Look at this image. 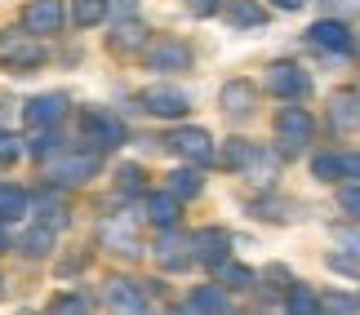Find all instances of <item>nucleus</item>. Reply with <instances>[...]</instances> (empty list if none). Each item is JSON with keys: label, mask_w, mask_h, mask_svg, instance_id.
I'll list each match as a JSON object with an SVG mask.
<instances>
[{"label": "nucleus", "mask_w": 360, "mask_h": 315, "mask_svg": "<svg viewBox=\"0 0 360 315\" xmlns=\"http://www.w3.org/2000/svg\"><path fill=\"white\" fill-rule=\"evenodd\" d=\"M98 240H103V249H107V253H120V257H138V253H143V240H138V231H134V222H129V213H112V217H103Z\"/></svg>", "instance_id": "13"}, {"label": "nucleus", "mask_w": 360, "mask_h": 315, "mask_svg": "<svg viewBox=\"0 0 360 315\" xmlns=\"http://www.w3.org/2000/svg\"><path fill=\"white\" fill-rule=\"evenodd\" d=\"M321 5H325L329 18H342V22L360 18V0H321Z\"/></svg>", "instance_id": "38"}, {"label": "nucleus", "mask_w": 360, "mask_h": 315, "mask_svg": "<svg viewBox=\"0 0 360 315\" xmlns=\"http://www.w3.org/2000/svg\"><path fill=\"white\" fill-rule=\"evenodd\" d=\"M22 213H32V196L13 182H0V222H18Z\"/></svg>", "instance_id": "27"}, {"label": "nucleus", "mask_w": 360, "mask_h": 315, "mask_svg": "<svg viewBox=\"0 0 360 315\" xmlns=\"http://www.w3.org/2000/svg\"><path fill=\"white\" fill-rule=\"evenodd\" d=\"M103 169V152L94 147H63L58 156L45 160V177L53 187H85L89 177H98Z\"/></svg>", "instance_id": "1"}, {"label": "nucleus", "mask_w": 360, "mask_h": 315, "mask_svg": "<svg viewBox=\"0 0 360 315\" xmlns=\"http://www.w3.org/2000/svg\"><path fill=\"white\" fill-rule=\"evenodd\" d=\"M271 5H276V9H285V13H294V9L307 5V0H271Z\"/></svg>", "instance_id": "43"}, {"label": "nucleus", "mask_w": 360, "mask_h": 315, "mask_svg": "<svg viewBox=\"0 0 360 315\" xmlns=\"http://www.w3.org/2000/svg\"><path fill=\"white\" fill-rule=\"evenodd\" d=\"M347 53H352V58H356V67H360V36H352V49H347Z\"/></svg>", "instance_id": "45"}, {"label": "nucleus", "mask_w": 360, "mask_h": 315, "mask_svg": "<svg viewBox=\"0 0 360 315\" xmlns=\"http://www.w3.org/2000/svg\"><path fill=\"white\" fill-rule=\"evenodd\" d=\"M267 93H276V98H285V102H298V98L311 93V76L302 72L298 62L281 58V62L267 67Z\"/></svg>", "instance_id": "8"}, {"label": "nucleus", "mask_w": 360, "mask_h": 315, "mask_svg": "<svg viewBox=\"0 0 360 315\" xmlns=\"http://www.w3.org/2000/svg\"><path fill=\"white\" fill-rule=\"evenodd\" d=\"M0 67L13 76H27L36 67H45V45L32 36V32H0Z\"/></svg>", "instance_id": "3"}, {"label": "nucleus", "mask_w": 360, "mask_h": 315, "mask_svg": "<svg viewBox=\"0 0 360 315\" xmlns=\"http://www.w3.org/2000/svg\"><path fill=\"white\" fill-rule=\"evenodd\" d=\"M143 164H120V169H116V191H120V196H143Z\"/></svg>", "instance_id": "34"}, {"label": "nucleus", "mask_w": 360, "mask_h": 315, "mask_svg": "<svg viewBox=\"0 0 360 315\" xmlns=\"http://www.w3.org/2000/svg\"><path fill=\"white\" fill-rule=\"evenodd\" d=\"M325 267H329V271H338V276H352V280H360V253L334 249V253L325 257Z\"/></svg>", "instance_id": "36"}, {"label": "nucleus", "mask_w": 360, "mask_h": 315, "mask_svg": "<svg viewBox=\"0 0 360 315\" xmlns=\"http://www.w3.org/2000/svg\"><path fill=\"white\" fill-rule=\"evenodd\" d=\"M32 209H36V222H45V227H53V231H63L67 222H72V209H67V200L58 196V187H45L40 196H32Z\"/></svg>", "instance_id": "21"}, {"label": "nucleus", "mask_w": 360, "mask_h": 315, "mask_svg": "<svg viewBox=\"0 0 360 315\" xmlns=\"http://www.w3.org/2000/svg\"><path fill=\"white\" fill-rule=\"evenodd\" d=\"M218 107H223L231 120L258 116V89H254V80H227V85L218 89Z\"/></svg>", "instance_id": "15"}, {"label": "nucleus", "mask_w": 360, "mask_h": 315, "mask_svg": "<svg viewBox=\"0 0 360 315\" xmlns=\"http://www.w3.org/2000/svg\"><path fill=\"white\" fill-rule=\"evenodd\" d=\"M94 302L85 293H53V302H49V311H67V315H80V311H89Z\"/></svg>", "instance_id": "37"}, {"label": "nucleus", "mask_w": 360, "mask_h": 315, "mask_svg": "<svg viewBox=\"0 0 360 315\" xmlns=\"http://www.w3.org/2000/svg\"><path fill=\"white\" fill-rule=\"evenodd\" d=\"M22 152H27V142L18 138V133L0 129V169H13V164L22 160Z\"/></svg>", "instance_id": "35"}, {"label": "nucleus", "mask_w": 360, "mask_h": 315, "mask_svg": "<svg viewBox=\"0 0 360 315\" xmlns=\"http://www.w3.org/2000/svg\"><path fill=\"white\" fill-rule=\"evenodd\" d=\"M151 253H156L160 271H169V276H178V271H187V267H196V249H191V236H183L178 227H165Z\"/></svg>", "instance_id": "9"}, {"label": "nucleus", "mask_w": 360, "mask_h": 315, "mask_svg": "<svg viewBox=\"0 0 360 315\" xmlns=\"http://www.w3.org/2000/svg\"><path fill=\"white\" fill-rule=\"evenodd\" d=\"M80 138H85V147H94V152H120L124 138H129V129H124V120L116 112H107V107H85V112H80Z\"/></svg>", "instance_id": "2"}, {"label": "nucleus", "mask_w": 360, "mask_h": 315, "mask_svg": "<svg viewBox=\"0 0 360 315\" xmlns=\"http://www.w3.org/2000/svg\"><path fill=\"white\" fill-rule=\"evenodd\" d=\"M143 217L151 227H160V231L178 227V217H183V200H178L169 187H165V191H147V196H143Z\"/></svg>", "instance_id": "18"}, {"label": "nucleus", "mask_w": 360, "mask_h": 315, "mask_svg": "<svg viewBox=\"0 0 360 315\" xmlns=\"http://www.w3.org/2000/svg\"><path fill=\"white\" fill-rule=\"evenodd\" d=\"M311 133H316V120H311V112L307 107H281L276 112V138H281V152L285 156H298L302 147L311 142Z\"/></svg>", "instance_id": "6"}, {"label": "nucleus", "mask_w": 360, "mask_h": 315, "mask_svg": "<svg viewBox=\"0 0 360 315\" xmlns=\"http://www.w3.org/2000/svg\"><path fill=\"white\" fill-rule=\"evenodd\" d=\"M147 27L138 22V18H120L116 27H112V36H107V49L116 53V58H134V53H143L147 49Z\"/></svg>", "instance_id": "19"}, {"label": "nucleus", "mask_w": 360, "mask_h": 315, "mask_svg": "<svg viewBox=\"0 0 360 315\" xmlns=\"http://www.w3.org/2000/svg\"><path fill=\"white\" fill-rule=\"evenodd\" d=\"M67 107H72V98H67L63 89L36 93V98L22 102V125H27V129H53V125L67 116Z\"/></svg>", "instance_id": "11"}, {"label": "nucleus", "mask_w": 360, "mask_h": 315, "mask_svg": "<svg viewBox=\"0 0 360 315\" xmlns=\"http://www.w3.org/2000/svg\"><path fill=\"white\" fill-rule=\"evenodd\" d=\"M138 0H107V13H116V18H134Z\"/></svg>", "instance_id": "42"}, {"label": "nucleus", "mask_w": 360, "mask_h": 315, "mask_svg": "<svg viewBox=\"0 0 360 315\" xmlns=\"http://www.w3.org/2000/svg\"><path fill=\"white\" fill-rule=\"evenodd\" d=\"M165 147H169L178 160L200 164V169L218 160V147H214V138H210V129H200V125H178V129H169Z\"/></svg>", "instance_id": "4"}, {"label": "nucleus", "mask_w": 360, "mask_h": 315, "mask_svg": "<svg viewBox=\"0 0 360 315\" xmlns=\"http://www.w3.org/2000/svg\"><path fill=\"white\" fill-rule=\"evenodd\" d=\"M183 311H200V315H223V311H231V293L223 289V284H196V289L187 293Z\"/></svg>", "instance_id": "23"}, {"label": "nucleus", "mask_w": 360, "mask_h": 315, "mask_svg": "<svg viewBox=\"0 0 360 315\" xmlns=\"http://www.w3.org/2000/svg\"><path fill=\"white\" fill-rule=\"evenodd\" d=\"M107 18V0H72V22L76 27H98Z\"/></svg>", "instance_id": "32"}, {"label": "nucleus", "mask_w": 360, "mask_h": 315, "mask_svg": "<svg viewBox=\"0 0 360 315\" xmlns=\"http://www.w3.org/2000/svg\"><path fill=\"white\" fill-rule=\"evenodd\" d=\"M187 13L191 18H214V13H223V0H187Z\"/></svg>", "instance_id": "40"}, {"label": "nucleus", "mask_w": 360, "mask_h": 315, "mask_svg": "<svg viewBox=\"0 0 360 315\" xmlns=\"http://www.w3.org/2000/svg\"><path fill=\"white\" fill-rule=\"evenodd\" d=\"M338 204H342V213H347V217H356V222H360V182H347V187H342Z\"/></svg>", "instance_id": "39"}, {"label": "nucleus", "mask_w": 360, "mask_h": 315, "mask_svg": "<svg viewBox=\"0 0 360 315\" xmlns=\"http://www.w3.org/2000/svg\"><path fill=\"white\" fill-rule=\"evenodd\" d=\"M329 129L334 133H356L360 129V89H334L329 93Z\"/></svg>", "instance_id": "16"}, {"label": "nucleus", "mask_w": 360, "mask_h": 315, "mask_svg": "<svg viewBox=\"0 0 360 315\" xmlns=\"http://www.w3.org/2000/svg\"><path fill=\"white\" fill-rule=\"evenodd\" d=\"M63 27H67V0H27L22 5V32L58 36Z\"/></svg>", "instance_id": "10"}, {"label": "nucleus", "mask_w": 360, "mask_h": 315, "mask_svg": "<svg viewBox=\"0 0 360 315\" xmlns=\"http://www.w3.org/2000/svg\"><path fill=\"white\" fill-rule=\"evenodd\" d=\"M138 107H143L147 116H156V120H183L191 112V98L183 89H174V85H147L138 93Z\"/></svg>", "instance_id": "7"}, {"label": "nucleus", "mask_w": 360, "mask_h": 315, "mask_svg": "<svg viewBox=\"0 0 360 315\" xmlns=\"http://www.w3.org/2000/svg\"><path fill=\"white\" fill-rule=\"evenodd\" d=\"M254 280H258V271H249V267H240V262H231V257H227L223 267H218V284H223L227 293H249V289H254Z\"/></svg>", "instance_id": "28"}, {"label": "nucleus", "mask_w": 360, "mask_h": 315, "mask_svg": "<svg viewBox=\"0 0 360 315\" xmlns=\"http://www.w3.org/2000/svg\"><path fill=\"white\" fill-rule=\"evenodd\" d=\"M143 62H147V72H165V76L191 72V45L178 36H156V40H147Z\"/></svg>", "instance_id": "5"}, {"label": "nucleus", "mask_w": 360, "mask_h": 315, "mask_svg": "<svg viewBox=\"0 0 360 315\" xmlns=\"http://www.w3.org/2000/svg\"><path fill=\"white\" fill-rule=\"evenodd\" d=\"M53 236H58V231H53V227L36 222V227H27L22 236L13 240V249H18L22 257H49V253H53Z\"/></svg>", "instance_id": "25"}, {"label": "nucleus", "mask_w": 360, "mask_h": 315, "mask_svg": "<svg viewBox=\"0 0 360 315\" xmlns=\"http://www.w3.org/2000/svg\"><path fill=\"white\" fill-rule=\"evenodd\" d=\"M107 307L112 311H147L151 307V297H147V289L138 280H124V276H116V280H107Z\"/></svg>", "instance_id": "20"}, {"label": "nucleus", "mask_w": 360, "mask_h": 315, "mask_svg": "<svg viewBox=\"0 0 360 315\" xmlns=\"http://www.w3.org/2000/svg\"><path fill=\"white\" fill-rule=\"evenodd\" d=\"M165 187H169L178 200H196L200 191H205V173H200V164H183V169L165 173Z\"/></svg>", "instance_id": "26"}, {"label": "nucleus", "mask_w": 360, "mask_h": 315, "mask_svg": "<svg viewBox=\"0 0 360 315\" xmlns=\"http://www.w3.org/2000/svg\"><path fill=\"white\" fill-rule=\"evenodd\" d=\"M254 147H258V142H249V138H227L223 152H218V164H223V169H231V173H240L245 164H249V156H254Z\"/></svg>", "instance_id": "29"}, {"label": "nucleus", "mask_w": 360, "mask_h": 315, "mask_svg": "<svg viewBox=\"0 0 360 315\" xmlns=\"http://www.w3.org/2000/svg\"><path fill=\"white\" fill-rule=\"evenodd\" d=\"M249 209H254V217H262V222H289V217H294V200H254L249 204Z\"/></svg>", "instance_id": "31"}, {"label": "nucleus", "mask_w": 360, "mask_h": 315, "mask_svg": "<svg viewBox=\"0 0 360 315\" xmlns=\"http://www.w3.org/2000/svg\"><path fill=\"white\" fill-rule=\"evenodd\" d=\"M356 302H360V297H356Z\"/></svg>", "instance_id": "47"}, {"label": "nucleus", "mask_w": 360, "mask_h": 315, "mask_svg": "<svg viewBox=\"0 0 360 315\" xmlns=\"http://www.w3.org/2000/svg\"><path fill=\"white\" fill-rule=\"evenodd\" d=\"M191 249H196V262L200 267H223L231 257V231L227 227H200L196 236H191Z\"/></svg>", "instance_id": "14"}, {"label": "nucleus", "mask_w": 360, "mask_h": 315, "mask_svg": "<svg viewBox=\"0 0 360 315\" xmlns=\"http://www.w3.org/2000/svg\"><path fill=\"white\" fill-rule=\"evenodd\" d=\"M276 173H281V156H271L267 147H254V156H249V164L240 169V177H249L254 187H271Z\"/></svg>", "instance_id": "24"}, {"label": "nucleus", "mask_w": 360, "mask_h": 315, "mask_svg": "<svg viewBox=\"0 0 360 315\" xmlns=\"http://www.w3.org/2000/svg\"><path fill=\"white\" fill-rule=\"evenodd\" d=\"M0 293H5V276H0Z\"/></svg>", "instance_id": "46"}, {"label": "nucleus", "mask_w": 360, "mask_h": 315, "mask_svg": "<svg viewBox=\"0 0 360 315\" xmlns=\"http://www.w3.org/2000/svg\"><path fill=\"white\" fill-rule=\"evenodd\" d=\"M311 177L325 182V187H342V182H352V177H360V156H352V152H321V156H311Z\"/></svg>", "instance_id": "12"}, {"label": "nucleus", "mask_w": 360, "mask_h": 315, "mask_svg": "<svg viewBox=\"0 0 360 315\" xmlns=\"http://www.w3.org/2000/svg\"><path fill=\"white\" fill-rule=\"evenodd\" d=\"M58 152H63V138L53 129H36V138L27 142V156H36L40 164H45L49 156H58Z\"/></svg>", "instance_id": "33"}, {"label": "nucleus", "mask_w": 360, "mask_h": 315, "mask_svg": "<svg viewBox=\"0 0 360 315\" xmlns=\"http://www.w3.org/2000/svg\"><path fill=\"white\" fill-rule=\"evenodd\" d=\"M285 311H289V315H316V311H321V297H316L307 284H294V280H289V289H285Z\"/></svg>", "instance_id": "30"}, {"label": "nucleus", "mask_w": 360, "mask_h": 315, "mask_svg": "<svg viewBox=\"0 0 360 315\" xmlns=\"http://www.w3.org/2000/svg\"><path fill=\"white\" fill-rule=\"evenodd\" d=\"M360 302L356 297H342V293H329V297H321V311H356Z\"/></svg>", "instance_id": "41"}, {"label": "nucleus", "mask_w": 360, "mask_h": 315, "mask_svg": "<svg viewBox=\"0 0 360 315\" xmlns=\"http://www.w3.org/2000/svg\"><path fill=\"white\" fill-rule=\"evenodd\" d=\"M13 249V240H9V231H5V222H0V253H9Z\"/></svg>", "instance_id": "44"}, {"label": "nucleus", "mask_w": 360, "mask_h": 315, "mask_svg": "<svg viewBox=\"0 0 360 315\" xmlns=\"http://www.w3.org/2000/svg\"><path fill=\"white\" fill-rule=\"evenodd\" d=\"M307 45H316L321 53H347L352 49V27L342 18H321L307 27Z\"/></svg>", "instance_id": "17"}, {"label": "nucleus", "mask_w": 360, "mask_h": 315, "mask_svg": "<svg viewBox=\"0 0 360 315\" xmlns=\"http://www.w3.org/2000/svg\"><path fill=\"white\" fill-rule=\"evenodd\" d=\"M223 18L231 32H254V27L267 22V5H258V0H223Z\"/></svg>", "instance_id": "22"}]
</instances>
